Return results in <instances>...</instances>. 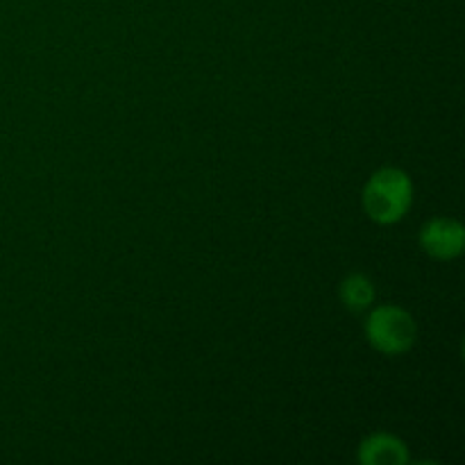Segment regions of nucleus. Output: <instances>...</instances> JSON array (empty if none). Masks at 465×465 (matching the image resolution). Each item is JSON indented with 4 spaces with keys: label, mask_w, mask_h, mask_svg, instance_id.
I'll list each match as a JSON object with an SVG mask.
<instances>
[{
    "label": "nucleus",
    "mask_w": 465,
    "mask_h": 465,
    "mask_svg": "<svg viewBox=\"0 0 465 465\" xmlns=\"http://www.w3.org/2000/svg\"><path fill=\"white\" fill-rule=\"evenodd\" d=\"M413 200V186L407 173L398 168H384L368 180L363 191V204L372 221L389 225L407 213Z\"/></svg>",
    "instance_id": "nucleus-1"
},
{
    "label": "nucleus",
    "mask_w": 465,
    "mask_h": 465,
    "mask_svg": "<svg viewBox=\"0 0 465 465\" xmlns=\"http://www.w3.org/2000/svg\"><path fill=\"white\" fill-rule=\"evenodd\" d=\"M368 341L384 354H402L416 341V322L404 309L384 304L366 322Z\"/></svg>",
    "instance_id": "nucleus-2"
},
{
    "label": "nucleus",
    "mask_w": 465,
    "mask_h": 465,
    "mask_svg": "<svg viewBox=\"0 0 465 465\" xmlns=\"http://www.w3.org/2000/svg\"><path fill=\"white\" fill-rule=\"evenodd\" d=\"M463 227L454 218H434L422 227L420 243L436 259H454L463 252Z\"/></svg>",
    "instance_id": "nucleus-3"
},
{
    "label": "nucleus",
    "mask_w": 465,
    "mask_h": 465,
    "mask_svg": "<svg viewBox=\"0 0 465 465\" xmlns=\"http://www.w3.org/2000/svg\"><path fill=\"white\" fill-rule=\"evenodd\" d=\"M407 459L409 454L402 440L384 431L368 436L359 448V461L366 465H400Z\"/></svg>",
    "instance_id": "nucleus-4"
},
{
    "label": "nucleus",
    "mask_w": 465,
    "mask_h": 465,
    "mask_svg": "<svg viewBox=\"0 0 465 465\" xmlns=\"http://www.w3.org/2000/svg\"><path fill=\"white\" fill-rule=\"evenodd\" d=\"M341 300L350 312H363L375 300V289L366 275L354 272V275L345 277L343 284H341Z\"/></svg>",
    "instance_id": "nucleus-5"
}]
</instances>
